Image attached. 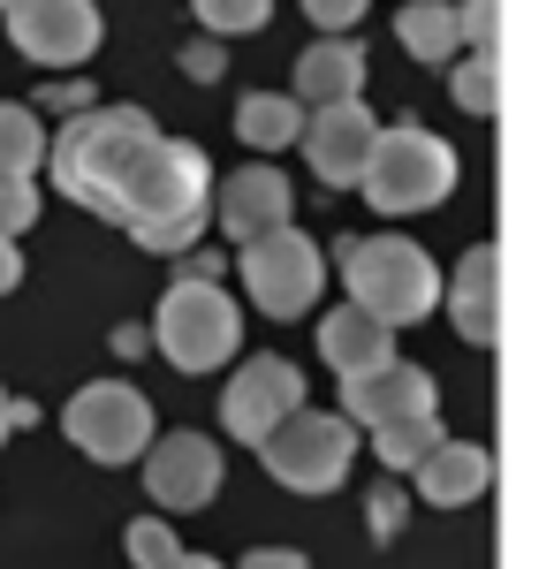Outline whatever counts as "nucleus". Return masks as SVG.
<instances>
[{"label":"nucleus","instance_id":"cd10ccee","mask_svg":"<svg viewBox=\"0 0 554 569\" xmlns=\"http://www.w3.org/2000/svg\"><path fill=\"white\" fill-rule=\"evenodd\" d=\"M236 569H311L304 555H289V547H258V555H244Z\"/></svg>","mask_w":554,"mask_h":569},{"label":"nucleus","instance_id":"dca6fc26","mask_svg":"<svg viewBox=\"0 0 554 569\" xmlns=\"http://www.w3.org/2000/svg\"><path fill=\"white\" fill-rule=\"evenodd\" d=\"M319 357H327V372H335V380H349V372H365V365L395 357V327L373 319L365 305H342V311L319 319Z\"/></svg>","mask_w":554,"mask_h":569},{"label":"nucleus","instance_id":"5701e85b","mask_svg":"<svg viewBox=\"0 0 554 569\" xmlns=\"http://www.w3.org/2000/svg\"><path fill=\"white\" fill-rule=\"evenodd\" d=\"M190 8H198L206 31H228V39L236 31H266V16H274V0H190Z\"/></svg>","mask_w":554,"mask_h":569},{"label":"nucleus","instance_id":"2f4dec72","mask_svg":"<svg viewBox=\"0 0 554 569\" xmlns=\"http://www.w3.org/2000/svg\"><path fill=\"white\" fill-rule=\"evenodd\" d=\"M152 569H220V562H206V555H182V547H175L168 562H152Z\"/></svg>","mask_w":554,"mask_h":569},{"label":"nucleus","instance_id":"39448f33","mask_svg":"<svg viewBox=\"0 0 554 569\" xmlns=\"http://www.w3.org/2000/svg\"><path fill=\"white\" fill-rule=\"evenodd\" d=\"M152 342H160V357H168L175 372H214V365H228L236 342H244V311L228 305L206 273H198V281H175L168 297H160Z\"/></svg>","mask_w":554,"mask_h":569},{"label":"nucleus","instance_id":"4be33fe9","mask_svg":"<svg viewBox=\"0 0 554 569\" xmlns=\"http://www.w3.org/2000/svg\"><path fill=\"white\" fill-rule=\"evenodd\" d=\"M448 91H456L464 114H494V99H502V69H494V53L471 46L464 61H448Z\"/></svg>","mask_w":554,"mask_h":569},{"label":"nucleus","instance_id":"2eb2a0df","mask_svg":"<svg viewBox=\"0 0 554 569\" xmlns=\"http://www.w3.org/2000/svg\"><path fill=\"white\" fill-rule=\"evenodd\" d=\"M448 319H456L464 342H494L502 335V259H494V243L464 251L456 281H448Z\"/></svg>","mask_w":554,"mask_h":569},{"label":"nucleus","instance_id":"6ab92c4d","mask_svg":"<svg viewBox=\"0 0 554 569\" xmlns=\"http://www.w3.org/2000/svg\"><path fill=\"white\" fill-rule=\"evenodd\" d=\"M304 130V107L289 91H244V107H236V137L258 144V152H274V144H297Z\"/></svg>","mask_w":554,"mask_h":569},{"label":"nucleus","instance_id":"c756f323","mask_svg":"<svg viewBox=\"0 0 554 569\" xmlns=\"http://www.w3.org/2000/svg\"><path fill=\"white\" fill-rule=\"evenodd\" d=\"M182 69H190V77H220V46H190Z\"/></svg>","mask_w":554,"mask_h":569},{"label":"nucleus","instance_id":"0eeeda50","mask_svg":"<svg viewBox=\"0 0 554 569\" xmlns=\"http://www.w3.org/2000/svg\"><path fill=\"white\" fill-rule=\"evenodd\" d=\"M69 440L85 448L91 463H137L145 440H152V402L129 388V380H91L69 395Z\"/></svg>","mask_w":554,"mask_h":569},{"label":"nucleus","instance_id":"393cba45","mask_svg":"<svg viewBox=\"0 0 554 569\" xmlns=\"http://www.w3.org/2000/svg\"><path fill=\"white\" fill-rule=\"evenodd\" d=\"M122 547H129V562H137V569H152V562H168V555H175V531L152 525V517H137V525L122 531Z\"/></svg>","mask_w":554,"mask_h":569},{"label":"nucleus","instance_id":"423d86ee","mask_svg":"<svg viewBox=\"0 0 554 569\" xmlns=\"http://www.w3.org/2000/svg\"><path fill=\"white\" fill-rule=\"evenodd\" d=\"M244 289H251V305L266 319H304V311L319 305V281H327V259H319V243L304 236V228H266L244 243Z\"/></svg>","mask_w":554,"mask_h":569},{"label":"nucleus","instance_id":"9d476101","mask_svg":"<svg viewBox=\"0 0 554 569\" xmlns=\"http://www.w3.org/2000/svg\"><path fill=\"white\" fill-rule=\"evenodd\" d=\"M418 410H441V395H433V372L410 365V357H380V365L342 380V418L365 426V433L395 426V418H418Z\"/></svg>","mask_w":554,"mask_h":569},{"label":"nucleus","instance_id":"7ed1b4c3","mask_svg":"<svg viewBox=\"0 0 554 569\" xmlns=\"http://www.w3.org/2000/svg\"><path fill=\"white\" fill-rule=\"evenodd\" d=\"M357 190L380 213H426V206H441L456 190V152L418 122H387L373 137V152H365V168H357Z\"/></svg>","mask_w":554,"mask_h":569},{"label":"nucleus","instance_id":"aec40b11","mask_svg":"<svg viewBox=\"0 0 554 569\" xmlns=\"http://www.w3.org/2000/svg\"><path fill=\"white\" fill-rule=\"evenodd\" d=\"M39 160H46V122L23 99H0V168L8 176H39Z\"/></svg>","mask_w":554,"mask_h":569},{"label":"nucleus","instance_id":"f3484780","mask_svg":"<svg viewBox=\"0 0 554 569\" xmlns=\"http://www.w3.org/2000/svg\"><path fill=\"white\" fill-rule=\"evenodd\" d=\"M365 91V53L349 39H319L297 53V107H335V99H357Z\"/></svg>","mask_w":554,"mask_h":569},{"label":"nucleus","instance_id":"7c9ffc66","mask_svg":"<svg viewBox=\"0 0 554 569\" xmlns=\"http://www.w3.org/2000/svg\"><path fill=\"white\" fill-rule=\"evenodd\" d=\"M23 418H31V410H23V402H8V388H0V440L16 433V426H23Z\"/></svg>","mask_w":554,"mask_h":569},{"label":"nucleus","instance_id":"20e7f679","mask_svg":"<svg viewBox=\"0 0 554 569\" xmlns=\"http://www.w3.org/2000/svg\"><path fill=\"white\" fill-rule=\"evenodd\" d=\"M258 456H266V471L289 486V493H335V486L349 479V456H357V426H349L342 410L297 402L274 433L258 440Z\"/></svg>","mask_w":554,"mask_h":569},{"label":"nucleus","instance_id":"ddd939ff","mask_svg":"<svg viewBox=\"0 0 554 569\" xmlns=\"http://www.w3.org/2000/svg\"><path fill=\"white\" fill-rule=\"evenodd\" d=\"M289 206H297V190H289V176H274V168H236L214 190V220L228 228V243H251L266 228H281Z\"/></svg>","mask_w":554,"mask_h":569},{"label":"nucleus","instance_id":"b1692460","mask_svg":"<svg viewBox=\"0 0 554 569\" xmlns=\"http://www.w3.org/2000/svg\"><path fill=\"white\" fill-rule=\"evenodd\" d=\"M31 220H39V182L0 168V236H23Z\"/></svg>","mask_w":554,"mask_h":569},{"label":"nucleus","instance_id":"f257e3e1","mask_svg":"<svg viewBox=\"0 0 554 569\" xmlns=\"http://www.w3.org/2000/svg\"><path fill=\"white\" fill-rule=\"evenodd\" d=\"M46 168L69 206L129 228L145 251H190L214 220V160L168 137L145 107H77L61 137H46Z\"/></svg>","mask_w":554,"mask_h":569},{"label":"nucleus","instance_id":"bb28decb","mask_svg":"<svg viewBox=\"0 0 554 569\" xmlns=\"http://www.w3.org/2000/svg\"><path fill=\"white\" fill-rule=\"evenodd\" d=\"M304 16H311L319 31H349V23L365 16V0H304Z\"/></svg>","mask_w":554,"mask_h":569},{"label":"nucleus","instance_id":"a211bd4d","mask_svg":"<svg viewBox=\"0 0 554 569\" xmlns=\"http://www.w3.org/2000/svg\"><path fill=\"white\" fill-rule=\"evenodd\" d=\"M395 39L410 61H456L464 53V31H456V0H403V16H395Z\"/></svg>","mask_w":554,"mask_h":569},{"label":"nucleus","instance_id":"a878e982","mask_svg":"<svg viewBox=\"0 0 554 569\" xmlns=\"http://www.w3.org/2000/svg\"><path fill=\"white\" fill-rule=\"evenodd\" d=\"M456 31H464V46H486V53H494L502 8H494V0H464V8H456Z\"/></svg>","mask_w":554,"mask_h":569},{"label":"nucleus","instance_id":"c85d7f7f","mask_svg":"<svg viewBox=\"0 0 554 569\" xmlns=\"http://www.w3.org/2000/svg\"><path fill=\"white\" fill-rule=\"evenodd\" d=\"M23 281V251H16V236H0V297Z\"/></svg>","mask_w":554,"mask_h":569},{"label":"nucleus","instance_id":"1a4fd4ad","mask_svg":"<svg viewBox=\"0 0 554 569\" xmlns=\"http://www.w3.org/2000/svg\"><path fill=\"white\" fill-rule=\"evenodd\" d=\"M297 402H304V372L297 365H289V357H251V365H236V380L220 388V426L258 448Z\"/></svg>","mask_w":554,"mask_h":569},{"label":"nucleus","instance_id":"f03ea898","mask_svg":"<svg viewBox=\"0 0 554 569\" xmlns=\"http://www.w3.org/2000/svg\"><path fill=\"white\" fill-rule=\"evenodd\" d=\"M342 281H349V305H365L387 327H410L441 305V273L410 236H349L342 243Z\"/></svg>","mask_w":554,"mask_h":569},{"label":"nucleus","instance_id":"f8f14e48","mask_svg":"<svg viewBox=\"0 0 554 569\" xmlns=\"http://www.w3.org/2000/svg\"><path fill=\"white\" fill-rule=\"evenodd\" d=\"M311 130L304 137V152H311V176L335 182V190H357V168H365V152H373V137H380V122L357 107V99H335V107H311L304 114Z\"/></svg>","mask_w":554,"mask_h":569},{"label":"nucleus","instance_id":"6e6552de","mask_svg":"<svg viewBox=\"0 0 554 569\" xmlns=\"http://www.w3.org/2000/svg\"><path fill=\"white\" fill-rule=\"evenodd\" d=\"M0 23L23 61L39 69H77L99 53V8L91 0H0Z\"/></svg>","mask_w":554,"mask_h":569},{"label":"nucleus","instance_id":"9b49d317","mask_svg":"<svg viewBox=\"0 0 554 569\" xmlns=\"http://www.w3.org/2000/svg\"><path fill=\"white\" fill-rule=\"evenodd\" d=\"M145 486H152L160 509H206L220 493V448L206 433L145 440Z\"/></svg>","mask_w":554,"mask_h":569},{"label":"nucleus","instance_id":"4468645a","mask_svg":"<svg viewBox=\"0 0 554 569\" xmlns=\"http://www.w3.org/2000/svg\"><path fill=\"white\" fill-rule=\"evenodd\" d=\"M410 479H418V501H433V509H464V501L486 493L494 456H486L478 440H433L426 456L410 463Z\"/></svg>","mask_w":554,"mask_h":569},{"label":"nucleus","instance_id":"412c9836","mask_svg":"<svg viewBox=\"0 0 554 569\" xmlns=\"http://www.w3.org/2000/svg\"><path fill=\"white\" fill-rule=\"evenodd\" d=\"M433 440H441V410H418V418H395V426H373V456H380L387 471H410V463L426 456Z\"/></svg>","mask_w":554,"mask_h":569}]
</instances>
